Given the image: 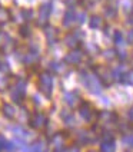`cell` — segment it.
Returning a JSON list of instances; mask_svg holds the SVG:
<instances>
[{
	"label": "cell",
	"mask_w": 133,
	"mask_h": 152,
	"mask_svg": "<svg viewBox=\"0 0 133 152\" xmlns=\"http://www.w3.org/2000/svg\"><path fill=\"white\" fill-rule=\"evenodd\" d=\"M123 142L125 144H130V146H133V138L132 136H125L123 138Z\"/></svg>",
	"instance_id": "cell-14"
},
{
	"label": "cell",
	"mask_w": 133,
	"mask_h": 152,
	"mask_svg": "<svg viewBox=\"0 0 133 152\" xmlns=\"http://www.w3.org/2000/svg\"><path fill=\"white\" fill-rule=\"evenodd\" d=\"M106 15H108L109 17H113V16H116V10H110V9H106Z\"/></svg>",
	"instance_id": "cell-15"
},
{
	"label": "cell",
	"mask_w": 133,
	"mask_h": 152,
	"mask_svg": "<svg viewBox=\"0 0 133 152\" xmlns=\"http://www.w3.org/2000/svg\"><path fill=\"white\" fill-rule=\"evenodd\" d=\"M127 42L133 43V30H130V32H129V34H127Z\"/></svg>",
	"instance_id": "cell-16"
},
{
	"label": "cell",
	"mask_w": 133,
	"mask_h": 152,
	"mask_svg": "<svg viewBox=\"0 0 133 152\" xmlns=\"http://www.w3.org/2000/svg\"><path fill=\"white\" fill-rule=\"evenodd\" d=\"M70 152H80V151H79V149H77V148H76V146H73V148H72V149H70Z\"/></svg>",
	"instance_id": "cell-19"
},
{
	"label": "cell",
	"mask_w": 133,
	"mask_h": 152,
	"mask_svg": "<svg viewBox=\"0 0 133 152\" xmlns=\"http://www.w3.org/2000/svg\"><path fill=\"white\" fill-rule=\"evenodd\" d=\"M65 102H67L70 106L75 105V93H66L65 95Z\"/></svg>",
	"instance_id": "cell-11"
},
{
	"label": "cell",
	"mask_w": 133,
	"mask_h": 152,
	"mask_svg": "<svg viewBox=\"0 0 133 152\" xmlns=\"http://www.w3.org/2000/svg\"><path fill=\"white\" fill-rule=\"evenodd\" d=\"M82 82H83L84 86H86L92 93L99 95V93L102 92V88H100V83H99V80H97V77H96V76L82 75Z\"/></svg>",
	"instance_id": "cell-1"
},
{
	"label": "cell",
	"mask_w": 133,
	"mask_h": 152,
	"mask_svg": "<svg viewBox=\"0 0 133 152\" xmlns=\"http://www.w3.org/2000/svg\"><path fill=\"white\" fill-rule=\"evenodd\" d=\"M40 86H42L43 92L50 95V92H52V86H53V79H52V76L47 75V73H44V75L40 76Z\"/></svg>",
	"instance_id": "cell-2"
},
{
	"label": "cell",
	"mask_w": 133,
	"mask_h": 152,
	"mask_svg": "<svg viewBox=\"0 0 133 152\" xmlns=\"http://www.w3.org/2000/svg\"><path fill=\"white\" fill-rule=\"evenodd\" d=\"M82 59H83V53L79 52V50L70 52V53L66 56V62L70 63V65H77V63L82 62Z\"/></svg>",
	"instance_id": "cell-3"
},
{
	"label": "cell",
	"mask_w": 133,
	"mask_h": 152,
	"mask_svg": "<svg viewBox=\"0 0 133 152\" xmlns=\"http://www.w3.org/2000/svg\"><path fill=\"white\" fill-rule=\"evenodd\" d=\"M116 56H117V53L115 50H112V49H109V50L105 52V58L108 60H112L113 58H116Z\"/></svg>",
	"instance_id": "cell-13"
},
{
	"label": "cell",
	"mask_w": 133,
	"mask_h": 152,
	"mask_svg": "<svg viewBox=\"0 0 133 152\" xmlns=\"http://www.w3.org/2000/svg\"><path fill=\"white\" fill-rule=\"evenodd\" d=\"M75 13L73 12H67L66 15H65V20H63V25L65 26H70L73 22H75Z\"/></svg>",
	"instance_id": "cell-7"
},
{
	"label": "cell",
	"mask_w": 133,
	"mask_h": 152,
	"mask_svg": "<svg viewBox=\"0 0 133 152\" xmlns=\"http://www.w3.org/2000/svg\"><path fill=\"white\" fill-rule=\"evenodd\" d=\"M129 118H130V119H133V108H132V109H130V110H129Z\"/></svg>",
	"instance_id": "cell-18"
},
{
	"label": "cell",
	"mask_w": 133,
	"mask_h": 152,
	"mask_svg": "<svg viewBox=\"0 0 133 152\" xmlns=\"http://www.w3.org/2000/svg\"><path fill=\"white\" fill-rule=\"evenodd\" d=\"M115 43L116 45H122L123 43V34H122V32H119V30L115 32Z\"/></svg>",
	"instance_id": "cell-12"
},
{
	"label": "cell",
	"mask_w": 133,
	"mask_h": 152,
	"mask_svg": "<svg viewBox=\"0 0 133 152\" xmlns=\"http://www.w3.org/2000/svg\"><path fill=\"white\" fill-rule=\"evenodd\" d=\"M30 124L33 128H42L44 125V115L40 113V112H36L33 113V116L30 119Z\"/></svg>",
	"instance_id": "cell-4"
},
{
	"label": "cell",
	"mask_w": 133,
	"mask_h": 152,
	"mask_svg": "<svg viewBox=\"0 0 133 152\" xmlns=\"http://www.w3.org/2000/svg\"><path fill=\"white\" fill-rule=\"evenodd\" d=\"M89 25H90L92 29H97V27H100V26H102V17L93 16L90 19V22H89Z\"/></svg>",
	"instance_id": "cell-8"
},
{
	"label": "cell",
	"mask_w": 133,
	"mask_h": 152,
	"mask_svg": "<svg viewBox=\"0 0 133 152\" xmlns=\"http://www.w3.org/2000/svg\"><path fill=\"white\" fill-rule=\"evenodd\" d=\"M4 110H6V115L10 116V118H13V116L16 115V109H15L12 105H4Z\"/></svg>",
	"instance_id": "cell-10"
},
{
	"label": "cell",
	"mask_w": 133,
	"mask_h": 152,
	"mask_svg": "<svg viewBox=\"0 0 133 152\" xmlns=\"http://www.w3.org/2000/svg\"><path fill=\"white\" fill-rule=\"evenodd\" d=\"M79 23H83L84 22V17H86V15H84V13H80V15H79Z\"/></svg>",
	"instance_id": "cell-17"
},
{
	"label": "cell",
	"mask_w": 133,
	"mask_h": 152,
	"mask_svg": "<svg viewBox=\"0 0 133 152\" xmlns=\"http://www.w3.org/2000/svg\"><path fill=\"white\" fill-rule=\"evenodd\" d=\"M65 43H66L69 48H75L76 45H77V37H76L75 34H70V36H67V39Z\"/></svg>",
	"instance_id": "cell-9"
},
{
	"label": "cell",
	"mask_w": 133,
	"mask_h": 152,
	"mask_svg": "<svg viewBox=\"0 0 133 152\" xmlns=\"http://www.w3.org/2000/svg\"><path fill=\"white\" fill-rule=\"evenodd\" d=\"M102 152H115V145L112 141H105L102 144Z\"/></svg>",
	"instance_id": "cell-6"
},
{
	"label": "cell",
	"mask_w": 133,
	"mask_h": 152,
	"mask_svg": "<svg viewBox=\"0 0 133 152\" xmlns=\"http://www.w3.org/2000/svg\"><path fill=\"white\" fill-rule=\"evenodd\" d=\"M80 116L84 119V121H92V113H93V109L90 108L89 103H83V106H80V110H79Z\"/></svg>",
	"instance_id": "cell-5"
},
{
	"label": "cell",
	"mask_w": 133,
	"mask_h": 152,
	"mask_svg": "<svg viewBox=\"0 0 133 152\" xmlns=\"http://www.w3.org/2000/svg\"><path fill=\"white\" fill-rule=\"evenodd\" d=\"M89 152H96V151H89Z\"/></svg>",
	"instance_id": "cell-20"
}]
</instances>
